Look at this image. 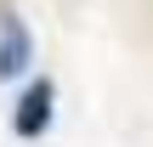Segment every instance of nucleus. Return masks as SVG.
Returning a JSON list of instances; mask_svg holds the SVG:
<instances>
[{
	"instance_id": "nucleus-2",
	"label": "nucleus",
	"mask_w": 153,
	"mask_h": 147,
	"mask_svg": "<svg viewBox=\"0 0 153 147\" xmlns=\"http://www.w3.org/2000/svg\"><path fill=\"white\" fill-rule=\"evenodd\" d=\"M45 125H51V85H45V79H34V85L23 91L17 113H11V130H17V136H40Z\"/></svg>"
},
{
	"instance_id": "nucleus-1",
	"label": "nucleus",
	"mask_w": 153,
	"mask_h": 147,
	"mask_svg": "<svg viewBox=\"0 0 153 147\" xmlns=\"http://www.w3.org/2000/svg\"><path fill=\"white\" fill-rule=\"evenodd\" d=\"M34 57V34L17 11H0V79H17Z\"/></svg>"
}]
</instances>
